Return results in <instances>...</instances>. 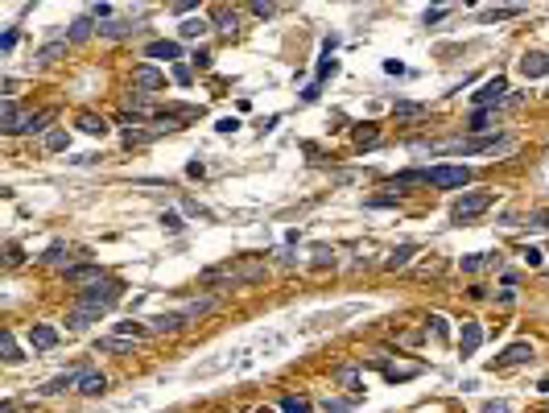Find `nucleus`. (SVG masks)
Returning <instances> with one entry per match:
<instances>
[{
    "mask_svg": "<svg viewBox=\"0 0 549 413\" xmlns=\"http://www.w3.org/2000/svg\"><path fill=\"white\" fill-rule=\"evenodd\" d=\"M458 265H462V273H475V269H483V265H500V256H496V252H492V256H483V252H471V256H462Z\"/></svg>",
    "mask_w": 549,
    "mask_h": 413,
    "instance_id": "29",
    "label": "nucleus"
},
{
    "mask_svg": "<svg viewBox=\"0 0 549 413\" xmlns=\"http://www.w3.org/2000/svg\"><path fill=\"white\" fill-rule=\"evenodd\" d=\"M182 207H186V211H190V215H203V219H207V211H203V207H198V203H194V198H186Z\"/></svg>",
    "mask_w": 549,
    "mask_h": 413,
    "instance_id": "55",
    "label": "nucleus"
},
{
    "mask_svg": "<svg viewBox=\"0 0 549 413\" xmlns=\"http://www.w3.org/2000/svg\"><path fill=\"white\" fill-rule=\"evenodd\" d=\"M62 54H66V42H50V46L38 50V58H42V62H54V58H62Z\"/></svg>",
    "mask_w": 549,
    "mask_h": 413,
    "instance_id": "38",
    "label": "nucleus"
},
{
    "mask_svg": "<svg viewBox=\"0 0 549 413\" xmlns=\"http://www.w3.org/2000/svg\"><path fill=\"white\" fill-rule=\"evenodd\" d=\"M92 322H99V310L83 306V302L71 306V314H66V326H71V331H83V326H92Z\"/></svg>",
    "mask_w": 549,
    "mask_h": 413,
    "instance_id": "18",
    "label": "nucleus"
},
{
    "mask_svg": "<svg viewBox=\"0 0 549 413\" xmlns=\"http://www.w3.org/2000/svg\"><path fill=\"white\" fill-rule=\"evenodd\" d=\"M0 413H17V405H13V401H4V405H0Z\"/></svg>",
    "mask_w": 549,
    "mask_h": 413,
    "instance_id": "58",
    "label": "nucleus"
},
{
    "mask_svg": "<svg viewBox=\"0 0 549 413\" xmlns=\"http://www.w3.org/2000/svg\"><path fill=\"white\" fill-rule=\"evenodd\" d=\"M215 306H219V298L211 294V298H194V302H186V306L178 310V314H182L186 322H198V319H207V314H211Z\"/></svg>",
    "mask_w": 549,
    "mask_h": 413,
    "instance_id": "13",
    "label": "nucleus"
},
{
    "mask_svg": "<svg viewBox=\"0 0 549 413\" xmlns=\"http://www.w3.org/2000/svg\"><path fill=\"white\" fill-rule=\"evenodd\" d=\"M120 294H124V285L112 281V277H103V281H95L92 289H79V302L92 306V310H99V314H108V310L120 302Z\"/></svg>",
    "mask_w": 549,
    "mask_h": 413,
    "instance_id": "1",
    "label": "nucleus"
},
{
    "mask_svg": "<svg viewBox=\"0 0 549 413\" xmlns=\"http://www.w3.org/2000/svg\"><path fill=\"white\" fill-rule=\"evenodd\" d=\"M335 380H339V384H347V389H360V384H364L356 368H339V372H335Z\"/></svg>",
    "mask_w": 549,
    "mask_h": 413,
    "instance_id": "37",
    "label": "nucleus"
},
{
    "mask_svg": "<svg viewBox=\"0 0 549 413\" xmlns=\"http://www.w3.org/2000/svg\"><path fill=\"white\" fill-rule=\"evenodd\" d=\"M103 389H108V376H103V372H87V376L79 380V393H83V397H99Z\"/></svg>",
    "mask_w": 549,
    "mask_h": 413,
    "instance_id": "24",
    "label": "nucleus"
},
{
    "mask_svg": "<svg viewBox=\"0 0 549 413\" xmlns=\"http://www.w3.org/2000/svg\"><path fill=\"white\" fill-rule=\"evenodd\" d=\"M483 347V326L475 319H462V331H458V352L462 356H475Z\"/></svg>",
    "mask_w": 549,
    "mask_h": 413,
    "instance_id": "5",
    "label": "nucleus"
},
{
    "mask_svg": "<svg viewBox=\"0 0 549 413\" xmlns=\"http://www.w3.org/2000/svg\"><path fill=\"white\" fill-rule=\"evenodd\" d=\"M520 256H525V265H533V269L541 265V252H537V248H520Z\"/></svg>",
    "mask_w": 549,
    "mask_h": 413,
    "instance_id": "49",
    "label": "nucleus"
},
{
    "mask_svg": "<svg viewBox=\"0 0 549 413\" xmlns=\"http://www.w3.org/2000/svg\"><path fill=\"white\" fill-rule=\"evenodd\" d=\"M413 256H417V244H401V248H393V252H388L384 269H388V273H397V269H405V265H409Z\"/></svg>",
    "mask_w": 549,
    "mask_h": 413,
    "instance_id": "19",
    "label": "nucleus"
},
{
    "mask_svg": "<svg viewBox=\"0 0 549 413\" xmlns=\"http://www.w3.org/2000/svg\"><path fill=\"white\" fill-rule=\"evenodd\" d=\"M174 79H178V83H190V66H182V62H178V66H174Z\"/></svg>",
    "mask_w": 549,
    "mask_h": 413,
    "instance_id": "53",
    "label": "nucleus"
},
{
    "mask_svg": "<svg viewBox=\"0 0 549 413\" xmlns=\"http://www.w3.org/2000/svg\"><path fill=\"white\" fill-rule=\"evenodd\" d=\"M393 112H397V120H417V116H421L425 108H421V103H409V99H401V103H397Z\"/></svg>",
    "mask_w": 549,
    "mask_h": 413,
    "instance_id": "36",
    "label": "nucleus"
},
{
    "mask_svg": "<svg viewBox=\"0 0 549 413\" xmlns=\"http://www.w3.org/2000/svg\"><path fill=\"white\" fill-rule=\"evenodd\" d=\"M145 326H149V335H174V331H182V326H186V319L178 314V310H170V314H153Z\"/></svg>",
    "mask_w": 549,
    "mask_h": 413,
    "instance_id": "12",
    "label": "nucleus"
},
{
    "mask_svg": "<svg viewBox=\"0 0 549 413\" xmlns=\"http://www.w3.org/2000/svg\"><path fill=\"white\" fill-rule=\"evenodd\" d=\"M29 343H34V352H50V347H58V331L50 322H38V326H29Z\"/></svg>",
    "mask_w": 549,
    "mask_h": 413,
    "instance_id": "14",
    "label": "nucleus"
},
{
    "mask_svg": "<svg viewBox=\"0 0 549 413\" xmlns=\"http://www.w3.org/2000/svg\"><path fill=\"white\" fill-rule=\"evenodd\" d=\"M314 99H319V83H314V87H306V92H302V103H314Z\"/></svg>",
    "mask_w": 549,
    "mask_h": 413,
    "instance_id": "56",
    "label": "nucleus"
},
{
    "mask_svg": "<svg viewBox=\"0 0 549 413\" xmlns=\"http://www.w3.org/2000/svg\"><path fill=\"white\" fill-rule=\"evenodd\" d=\"M161 224H166L170 231H182V215H174V211H166V215H161Z\"/></svg>",
    "mask_w": 549,
    "mask_h": 413,
    "instance_id": "47",
    "label": "nucleus"
},
{
    "mask_svg": "<svg viewBox=\"0 0 549 413\" xmlns=\"http://www.w3.org/2000/svg\"><path fill=\"white\" fill-rule=\"evenodd\" d=\"M504 92H508V83H504L500 75H496V79H488V83H483V92H475V108L483 112V108H492V103H504Z\"/></svg>",
    "mask_w": 549,
    "mask_h": 413,
    "instance_id": "9",
    "label": "nucleus"
},
{
    "mask_svg": "<svg viewBox=\"0 0 549 413\" xmlns=\"http://www.w3.org/2000/svg\"><path fill=\"white\" fill-rule=\"evenodd\" d=\"M92 34H99V21H95L92 13H87V17H75V21H71V29H66V42H87Z\"/></svg>",
    "mask_w": 549,
    "mask_h": 413,
    "instance_id": "15",
    "label": "nucleus"
},
{
    "mask_svg": "<svg viewBox=\"0 0 549 413\" xmlns=\"http://www.w3.org/2000/svg\"><path fill=\"white\" fill-rule=\"evenodd\" d=\"M467 182H471L467 166H434L430 170V186H438V190H462Z\"/></svg>",
    "mask_w": 549,
    "mask_h": 413,
    "instance_id": "3",
    "label": "nucleus"
},
{
    "mask_svg": "<svg viewBox=\"0 0 549 413\" xmlns=\"http://www.w3.org/2000/svg\"><path fill=\"white\" fill-rule=\"evenodd\" d=\"M190 62H194L198 71H207V66H211V54H207V50H194V58H190Z\"/></svg>",
    "mask_w": 549,
    "mask_h": 413,
    "instance_id": "48",
    "label": "nucleus"
},
{
    "mask_svg": "<svg viewBox=\"0 0 549 413\" xmlns=\"http://www.w3.org/2000/svg\"><path fill=\"white\" fill-rule=\"evenodd\" d=\"M376 140H380V129H376V124H364V129H356V145H360V149H372Z\"/></svg>",
    "mask_w": 549,
    "mask_h": 413,
    "instance_id": "35",
    "label": "nucleus"
},
{
    "mask_svg": "<svg viewBox=\"0 0 549 413\" xmlns=\"http://www.w3.org/2000/svg\"><path fill=\"white\" fill-rule=\"evenodd\" d=\"M21 261H25V248H21V244H8V248H4V265H13V269H17Z\"/></svg>",
    "mask_w": 549,
    "mask_h": 413,
    "instance_id": "40",
    "label": "nucleus"
},
{
    "mask_svg": "<svg viewBox=\"0 0 549 413\" xmlns=\"http://www.w3.org/2000/svg\"><path fill=\"white\" fill-rule=\"evenodd\" d=\"M421 182H430V170H401V174H393V182H388V186L401 194L405 186H421Z\"/></svg>",
    "mask_w": 549,
    "mask_h": 413,
    "instance_id": "20",
    "label": "nucleus"
},
{
    "mask_svg": "<svg viewBox=\"0 0 549 413\" xmlns=\"http://www.w3.org/2000/svg\"><path fill=\"white\" fill-rule=\"evenodd\" d=\"M79 133H87V137H103V133H108V120L95 116V112H83V116H79Z\"/></svg>",
    "mask_w": 549,
    "mask_h": 413,
    "instance_id": "23",
    "label": "nucleus"
},
{
    "mask_svg": "<svg viewBox=\"0 0 549 413\" xmlns=\"http://www.w3.org/2000/svg\"><path fill=\"white\" fill-rule=\"evenodd\" d=\"M17 46V29H8V34H4V38H0V50H4V54H8V50Z\"/></svg>",
    "mask_w": 549,
    "mask_h": 413,
    "instance_id": "51",
    "label": "nucleus"
},
{
    "mask_svg": "<svg viewBox=\"0 0 549 413\" xmlns=\"http://www.w3.org/2000/svg\"><path fill=\"white\" fill-rule=\"evenodd\" d=\"M397 198L401 194H376V198H367V207H397Z\"/></svg>",
    "mask_w": 549,
    "mask_h": 413,
    "instance_id": "41",
    "label": "nucleus"
},
{
    "mask_svg": "<svg viewBox=\"0 0 549 413\" xmlns=\"http://www.w3.org/2000/svg\"><path fill=\"white\" fill-rule=\"evenodd\" d=\"M116 335H124V339H145L149 326H145V322H116Z\"/></svg>",
    "mask_w": 549,
    "mask_h": 413,
    "instance_id": "34",
    "label": "nucleus"
},
{
    "mask_svg": "<svg viewBox=\"0 0 549 413\" xmlns=\"http://www.w3.org/2000/svg\"><path fill=\"white\" fill-rule=\"evenodd\" d=\"M335 71H339V58H322V62H319V79L335 75Z\"/></svg>",
    "mask_w": 549,
    "mask_h": 413,
    "instance_id": "44",
    "label": "nucleus"
},
{
    "mask_svg": "<svg viewBox=\"0 0 549 413\" xmlns=\"http://www.w3.org/2000/svg\"><path fill=\"white\" fill-rule=\"evenodd\" d=\"M413 376H421V364H384V380H393V384L413 380Z\"/></svg>",
    "mask_w": 549,
    "mask_h": 413,
    "instance_id": "21",
    "label": "nucleus"
},
{
    "mask_svg": "<svg viewBox=\"0 0 549 413\" xmlns=\"http://www.w3.org/2000/svg\"><path fill=\"white\" fill-rule=\"evenodd\" d=\"M54 120V112H25V120H21V133H46V124Z\"/></svg>",
    "mask_w": 549,
    "mask_h": 413,
    "instance_id": "22",
    "label": "nucleus"
},
{
    "mask_svg": "<svg viewBox=\"0 0 549 413\" xmlns=\"http://www.w3.org/2000/svg\"><path fill=\"white\" fill-rule=\"evenodd\" d=\"M483 413H508V405H504V401H492V405H488Z\"/></svg>",
    "mask_w": 549,
    "mask_h": 413,
    "instance_id": "57",
    "label": "nucleus"
},
{
    "mask_svg": "<svg viewBox=\"0 0 549 413\" xmlns=\"http://www.w3.org/2000/svg\"><path fill=\"white\" fill-rule=\"evenodd\" d=\"M529 360H533V343L520 339V343H508L500 356L492 360V368H516V364H529Z\"/></svg>",
    "mask_w": 549,
    "mask_h": 413,
    "instance_id": "4",
    "label": "nucleus"
},
{
    "mask_svg": "<svg viewBox=\"0 0 549 413\" xmlns=\"http://www.w3.org/2000/svg\"><path fill=\"white\" fill-rule=\"evenodd\" d=\"M87 376V368H71V372H58L54 380H46L42 384V393L46 397H58V393H66V389H79V380Z\"/></svg>",
    "mask_w": 549,
    "mask_h": 413,
    "instance_id": "6",
    "label": "nucleus"
},
{
    "mask_svg": "<svg viewBox=\"0 0 549 413\" xmlns=\"http://www.w3.org/2000/svg\"><path fill=\"white\" fill-rule=\"evenodd\" d=\"M66 145H71V137H66L62 129H54V133H46V149H50V153H58V149H66Z\"/></svg>",
    "mask_w": 549,
    "mask_h": 413,
    "instance_id": "39",
    "label": "nucleus"
},
{
    "mask_svg": "<svg viewBox=\"0 0 549 413\" xmlns=\"http://www.w3.org/2000/svg\"><path fill=\"white\" fill-rule=\"evenodd\" d=\"M529 228H549V215H546V211H537V215L529 219Z\"/></svg>",
    "mask_w": 549,
    "mask_h": 413,
    "instance_id": "52",
    "label": "nucleus"
},
{
    "mask_svg": "<svg viewBox=\"0 0 549 413\" xmlns=\"http://www.w3.org/2000/svg\"><path fill=\"white\" fill-rule=\"evenodd\" d=\"M66 281L79 285V289H92L95 281H103V269H99V265H71V269H66Z\"/></svg>",
    "mask_w": 549,
    "mask_h": 413,
    "instance_id": "10",
    "label": "nucleus"
},
{
    "mask_svg": "<svg viewBox=\"0 0 549 413\" xmlns=\"http://www.w3.org/2000/svg\"><path fill=\"white\" fill-rule=\"evenodd\" d=\"M166 83V75L157 71V66H149V62H140V66H133V87H137L140 95L145 92H157Z\"/></svg>",
    "mask_w": 549,
    "mask_h": 413,
    "instance_id": "7",
    "label": "nucleus"
},
{
    "mask_svg": "<svg viewBox=\"0 0 549 413\" xmlns=\"http://www.w3.org/2000/svg\"><path fill=\"white\" fill-rule=\"evenodd\" d=\"M215 129H219V133H235V129H240V120H235V116H224Z\"/></svg>",
    "mask_w": 549,
    "mask_h": 413,
    "instance_id": "50",
    "label": "nucleus"
},
{
    "mask_svg": "<svg viewBox=\"0 0 549 413\" xmlns=\"http://www.w3.org/2000/svg\"><path fill=\"white\" fill-rule=\"evenodd\" d=\"M281 413H314V405H310L306 397H293V393H289V397H281Z\"/></svg>",
    "mask_w": 549,
    "mask_h": 413,
    "instance_id": "32",
    "label": "nucleus"
},
{
    "mask_svg": "<svg viewBox=\"0 0 549 413\" xmlns=\"http://www.w3.org/2000/svg\"><path fill=\"white\" fill-rule=\"evenodd\" d=\"M488 207H492V194H488V190H467V194H458V198H455L451 219H455V224H467V219L483 215Z\"/></svg>",
    "mask_w": 549,
    "mask_h": 413,
    "instance_id": "2",
    "label": "nucleus"
},
{
    "mask_svg": "<svg viewBox=\"0 0 549 413\" xmlns=\"http://www.w3.org/2000/svg\"><path fill=\"white\" fill-rule=\"evenodd\" d=\"M0 352H4V360H8V364L25 360V356H21V347H17V339H13V331H4V335H0Z\"/></svg>",
    "mask_w": 549,
    "mask_h": 413,
    "instance_id": "31",
    "label": "nucleus"
},
{
    "mask_svg": "<svg viewBox=\"0 0 549 413\" xmlns=\"http://www.w3.org/2000/svg\"><path fill=\"white\" fill-rule=\"evenodd\" d=\"M186 174H190V178H203L207 170H203V161H190V166H186Z\"/></svg>",
    "mask_w": 549,
    "mask_h": 413,
    "instance_id": "54",
    "label": "nucleus"
},
{
    "mask_svg": "<svg viewBox=\"0 0 549 413\" xmlns=\"http://www.w3.org/2000/svg\"><path fill=\"white\" fill-rule=\"evenodd\" d=\"M256 413H277V410H265V405H261V410H256Z\"/></svg>",
    "mask_w": 549,
    "mask_h": 413,
    "instance_id": "59",
    "label": "nucleus"
},
{
    "mask_svg": "<svg viewBox=\"0 0 549 413\" xmlns=\"http://www.w3.org/2000/svg\"><path fill=\"white\" fill-rule=\"evenodd\" d=\"M42 261H46V265H66V269H71V248L58 240V244H50V248H46V256H42Z\"/></svg>",
    "mask_w": 549,
    "mask_h": 413,
    "instance_id": "30",
    "label": "nucleus"
},
{
    "mask_svg": "<svg viewBox=\"0 0 549 413\" xmlns=\"http://www.w3.org/2000/svg\"><path fill=\"white\" fill-rule=\"evenodd\" d=\"M467 129H471V133H492V129H496V112H492V108H483V112H475Z\"/></svg>",
    "mask_w": 549,
    "mask_h": 413,
    "instance_id": "28",
    "label": "nucleus"
},
{
    "mask_svg": "<svg viewBox=\"0 0 549 413\" xmlns=\"http://www.w3.org/2000/svg\"><path fill=\"white\" fill-rule=\"evenodd\" d=\"M207 29H211V21H207V17H186L182 25H178V34H182V38H203Z\"/></svg>",
    "mask_w": 549,
    "mask_h": 413,
    "instance_id": "27",
    "label": "nucleus"
},
{
    "mask_svg": "<svg viewBox=\"0 0 549 413\" xmlns=\"http://www.w3.org/2000/svg\"><path fill=\"white\" fill-rule=\"evenodd\" d=\"M145 58H153V62H174V66H178V58H182V46H178V42H166V38H161V42H149V46H145Z\"/></svg>",
    "mask_w": 549,
    "mask_h": 413,
    "instance_id": "11",
    "label": "nucleus"
},
{
    "mask_svg": "<svg viewBox=\"0 0 549 413\" xmlns=\"http://www.w3.org/2000/svg\"><path fill=\"white\" fill-rule=\"evenodd\" d=\"M425 331H430L434 339H442V343L451 339V326H446V319H442V314H430V319H425Z\"/></svg>",
    "mask_w": 549,
    "mask_h": 413,
    "instance_id": "33",
    "label": "nucleus"
},
{
    "mask_svg": "<svg viewBox=\"0 0 549 413\" xmlns=\"http://www.w3.org/2000/svg\"><path fill=\"white\" fill-rule=\"evenodd\" d=\"M21 120H25V112L17 108V99H4L0 103V129L4 133H21Z\"/></svg>",
    "mask_w": 549,
    "mask_h": 413,
    "instance_id": "17",
    "label": "nucleus"
},
{
    "mask_svg": "<svg viewBox=\"0 0 549 413\" xmlns=\"http://www.w3.org/2000/svg\"><path fill=\"white\" fill-rule=\"evenodd\" d=\"M137 25L133 21H120V17H112V21H103L99 25V38H124V34H133Z\"/></svg>",
    "mask_w": 549,
    "mask_h": 413,
    "instance_id": "25",
    "label": "nucleus"
},
{
    "mask_svg": "<svg viewBox=\"0 0 549 413\" xmlns=\"http://www.w3.org/2000/svg\"><path fill=\"white\" fill-rule=\"evenodd\" d=\"M248 8H252V17H265V21L277 13V4H261V0H256V4H248Z\"/></svg>",
    "mask_w": 549,
    "mask_h": 413,
    "instance_id": "43",
    "label": "nucleus"
},
{
    "mask_svg": "<svg viewBox=\"0 0 549 413\" xmlns=\"http://www.w3.org/2000/svg\"><path fill=\"white\" fill-rule=\"evenodd\" d=\"M137 339H124V335H108V339H95V356H133Z\"/></svg>",
    "mask_w": 549,
    "mask_h": 413,
    "instance_id": "8",
    "label": "nucleus"
},
{
    "mask_svg": "<svg viewBox=\"0 0 549 413\" xmlns=\"http://www.w3.org/2000/svg\"><path fill=\"white\" fill-rule=\"evenodd\" d=\"M351 405H356V397L351 401H330L326 397V413H351Z\"/></svg>",
    "mask_w": 549,
    "mask_h": 413,
    "instance_id": "42",
    "label": "nucleus"
},
{
    "mask_svg": "<svg viewBox=\"0 0 549 413\" xmlns=\"http://www.w3.org/2000/svg\"><path fill=\"white\" fill-rule=\"evenodd\" d=\"M520 75H525V79H546L549 54H525V58H520Z\"/></svg>",
    "mask_w": 549,
    "mask_h": 413,
    "instance_id": "16",
    "label": "nucleus"
},
{
    "mask_svg": "<svg viewBox=\"0 0 549 413\" xmlns=\"http://www.w3.org/2000/svg\"><path fill=\"white\" fill-rule=\"evenodd\" d=\"M92 17L95 21H112V4H92Z\"/></svg>",
    "mask_w": 549,
    "mask_h": 413,
    "instance_id": "46",
    "label": "nucleus"
},
{
    "mask_svg": "<svg viewBox=\"0 0 549 413\" xmlns=\"http://www.w3.org/2000/svg\"><path fill=\"white\" fill-rule=\"evenodd\" d=\"M314 265H335V252H330V248H314Z\"/></svg>",
    "mask_w": 549,
    "mask_h": 413,
    "instance_id": "45",
    "label": "nucleus"
},
{
    "mask_svg": "<svg viewBox=\"0 0 549 413\" xmlns=\"http://www.w3.org/2000/svg\"><path fill=\"white\" fill-rule=\"evenodd\" d=\"M235 25H240V17H235V8H219L215 13V21H211V29H219V34H235Z\"/></svg>",
    "mask_w": 549,
    "mask_h": 413,
    "instance_id": "26",
    "label": "nucleus"
}]
</instances>
